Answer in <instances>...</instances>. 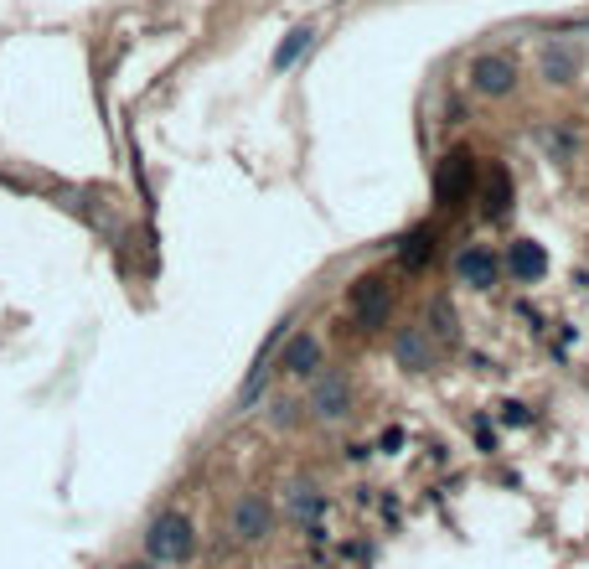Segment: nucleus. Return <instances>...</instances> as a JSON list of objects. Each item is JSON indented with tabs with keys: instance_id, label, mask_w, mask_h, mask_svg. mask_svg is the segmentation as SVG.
Listing matches in <instances>:
<instances>
[{
	"instance_id": "1",
	"label": "nucleus",
	"mask_w": 589,
	"mask_h": 569,
	"mask_svg": "<svg viewBox=\"0 0 589 569\" xmlns=\"http://www.w3.org/2000/svg\"><path fill=\"white\" fill-rule=\"evenodd\" d=\"M197 549V528L186 513H161L145 528V559L150 564H186Z\"/></svg>"
},
{
	"instance_id": "2",
	"label": "nucleus",
	"mask_w": 589,
	"mask_h": 569,
	"mask_svg": "<svg viewBox=\"0 0 589 569\" xmlns=\"http://www.w3.org/2000/svg\"><path fill=\"white\" fill-rule=\"evenodd\" d=\"M476 192V156L471 151H450L440 166H434V202L445 207H465Z\"/></svg>"
},
{
	"instance_id": "3",
	"label": "nucleus",
	"mask_w": 589,
	"mask_h": 569,
	"mask_svg": "<svg viewBox=\"0 0 589 569\" xmlns=\"http://www.w3.org/2000/svg\"><path fill=\"white\" fill-rule=\"evenodd\" d=\"M347 311H352V321L362 326V332H378V326L388 321V311H393V290H388V280L362 275V280L347 290Z\"/></svg>"
},
{
	"instance_id": "4",
	"label": "nucleus",
	"mask_w": 589,
	"mask_h": 569,
	"mask_svg": "<svg viewBox=\"0 0 589 569\" xmlns=\"http://www.w3.org/2000/svg\"><path fill=\"white\" fill-rule=\"evenodd\" d=\"M471 88L481 99H507V94H517V57H507V52H481V57H471Z\"/></svg>"
},
{
	"instance_id": "5",
	"label": "nucleus",
	"mask_w": 589,
	"mask_h": 569,
	"mask_svg": "<svg viewBox=\"0 0 589 569\" xmlns=\"http://www.w3.org/2000/svg\"><path fill=\"white\" fill-rule=\"evenodd\" d=\"M269 528H274V507L259 492H243L233 502V538H238V544H259Z\"/></svg>"
},
{
	"instance_id": "6",
	"label": "nucleus",
	"mask_w": 589,
	"mask_h": 569,
	"mask_svg": "<svg viewBox=\"0 0 589 569\" xmlns=\"http://www.w3.org/2000/svg\"><path fill=\"white\" fill-rule=\"evenodd\" d=\"M393 357H398V368H409V373L434 368V342H429V326H403V332L393 337Z\"/></svg>"
},
{
	"instance_id": "7",
	"label": "nucleus",
	"mask_w": 589,
	"mask_h": 569,
	"mask_svg": "<svg viewBox=\"0 0 589 569\" xmlns=\"http://www.w3.org/2000/svg\"><path fill=\"white\" fill-rule=\"evenodd\" d=\"M538 68H543V78H548L553 88H569V83L584 73V57H579V47H569V42H553V47H543Z\"/></svg>"
},
{
	"instance_id": "8",
	"label": "nucleus",
	"mask_w": 589,
	"mask_h": 569,
	"mask_svg": "<svg viewBox=\"0 0 589 569\" xmlns=\"http://www.w3.org/2000/svg\"><path fill=\"white\" fill-rule=\"evenodd\" d=\"M507 269H512L517 285H538V280L548 275V254H543V244H533V238H517V244L507 249Z\"/></svg>"
},
{
	"instance_id": "9",
	"label": "nucleus",
	"mask_w": 589,
	"mask_h": 569,
	"mask_svg": "<svg viewBox=\"0 0 589 569\" xmlns=\"http://www.w3.org/2000/svg\"><path fill=\"white\" fill-rule=\"evenodd\" d=\"M455 275L471 285V290H491L496 275H502V259H496L491 249H465V254L455 259Z\"/></svg>"
},
{
	"instance_id": "10",
	"label": "nucleus",
	"mask_w": 589,
	"mask_h": 569,
	"mask_svg": "<svg viewBox=\"0 0 589 569\" xmlns=\"http://www.w3.org/2000/svg\"><path fill=\"white\" fill-rule=\"evenodd\" d=\"M352 404V383L347 378H321L316 388H310V414L316 419H341Z\"/></svg>"
},
{
	"instance_id": "11",
	"label": "nucleus",
	"mask_w": 589,
	"mask_h": 569,
	"mask_svg": "<svg viewBox=\"0 0 589 569\" xmlns=\"http://www.w3.org/2000/svg\"><path fill=\"white\" fill-rule=\"evenodd\" d=\"M285 373H295V378H310L321 368V342L310 337V332H300V337H290V347H285V363H279Z\"/></svg>"
},
{
	"instance_id": "12",
	"label": "nucleus",
	"mask_w": 589,
	"mask_h": 569,
	"mask_svg": "<svg viewBox=\"0 0 589 569\" xmlns=\"http://www.w3.org/2000/svg\"><path fill=\"white\" fill-rule=\"evenodd\" d=\"M507 207H512V171L496 166V171L486 176V187H481V213H486V218H502Z\"/></svg>"
},
{
	"instance_id": "13",
	"label": "nucleus",
	"mask_w": 589,
	"mask_h": 569,
	"mask_svg": "<svg viewBox=\"0 0 589 569\" xmlns=\"http://www.w3.org/2000/svg\"><path fill=\"white\" fill-rule=\"evenodd\" d=\"M310 42H316V32L310 26H295V32L279 42V52H274V73H285V68H295V57L300 52H310Z\"/></svg>"
},
{
	"instance_id": "14",
	"label": "nucleus",
	"mask_w": 589,
	"mask_h": 569,
	"mask_svg": "<svg viewBox=\"0 0 589 569\" xmlns=\"http://www.w3.org/2000/svg\"><path fill=\"white\" fill-rule=\"evenodd\" d=\"M429 254H434V233H409V244H403V264L419 269Z\"/></svg>"
},
{
	"instance_id": "15",
	"label": "nucleus",
	"mask_w": 589,
	"mask_h": 569,
	"mask_svg": "<svg viewBox=\"0 0 589 569\" xmlns=\"http://www.w3.org/2000/svg\"><path fill=\"white\" fill-rule=\"evenodd\" d=\"M290 513H295V518H316V513H321V497H316V487H295V497H290Z\"/></svg>"
},
{
	"instance_id": "16",
	"label": "nucleus",
	"mask_w": 589,
	"mask_h": 569,
	"mask_svg": "<svg viewBox=\"0 0 589 569\" xmlns=\"http://www.w3.org/2000/svg\"><path fill=\"white\" fill-rule=\"evenodd\" d=\"M527 419H533L527 404H502V425H527Z\"/></svg>"
},
{
	"instance_id": "17",
	"label": "nucleus",
	"mask_w": 589,
	"mask_h": 569,
	"mask_svg": "<svg viewBox=\"0 0 589 569\" xmlns=\"http://www.w3.org/2000/svg\"><path fill=\"white\" fill-rule=\"evenodd\" d=\"M124 569H161V564H150V559H140V564H124Z\"/></svg>"
}]
</instances>
